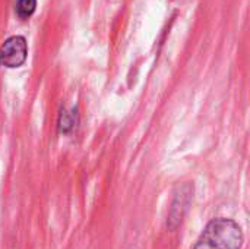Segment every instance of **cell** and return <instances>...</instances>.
Here are the masks:
<instances>
[{"label":"cell","instance_id":"6da1fadb","mask_svg":"<svg viewBox=\"0 0 250 249\" xmlns=\"http://www.w3.org/2000/svg\"><path fill=\"white\" fill-rule=\"evenodd\" d=\"M243 233L240 226L230 219H215L202 232L195 249H240Z\"/></svg>","mask_w":250,"mask_h":249},{"label":"cell","instance_id":"7a4b0ae2","mask_svg":"<svg viewBox=\"0 0 250 249\" xmlns=\"http://www.w3.org/2000/svg\"><path fill=\"white\" fill-rule=\"evenodd\" d=\"M28 56L26 40L21 35L7 38L0 47V63L6 68H19Z\"/></svg>","mask_w":250,"mask_h":249},{"label":"cell","instance_id":"3957f363","mask_svg":"<svg viewBox=\"0 0 250 249\" xmlns=\"http://www.w3.org/2000/svg\"><path fill=\"white\" fill-rule=\"evenodd\" d=\"M192 186L190 185H185L180 188V191L176 194V198L171 204V210H170V216H168V220H167V227L170 230H174L177 229V226L182 223L188 208H189V204H190V200H192Z\"/></svg>","mask_w":250,"mask_h":249},{"label":"cell","instance_id":"277c9868","mask_svg":"<svg viewBox=\"0 0 250 249\" xmlns=\"http://www.w3.org/2000/svg\"><path fill=\"white\" fill-rule=\"evenodd\" d=\"M35 7H37V0H18L16 10L21 18L26 19L34 13Z\"/></svg>","mask_w":250,"mask_h":249},{"label":"cell","instance_id":"5b68a950","mask_svg":"<svg viewBox=\"0 0 250 249\" xmlns=\"http://www.w3.org/2000/svg\"><path fill=\"white\" fill-rule=\"evenodd\" d=\"M72 116L67 114L66 112H62L60 114V120H59V126H60V131L62 132H67L70 128H72Z\"/></svg>","mask_w":250,"mask_h":249}]
</instances>
